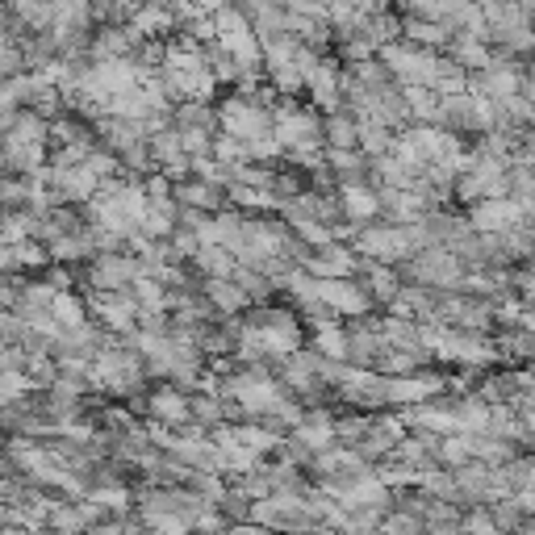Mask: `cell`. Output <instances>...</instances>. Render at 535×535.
<instances>
[{"label": "cell", "mask_w": 535, "mask_h": 535, "mask_svg": "<svg viewBox=\"0 0 535 535\" xmlns=\"http://www.w3.org/2000/svg\"><path fill=\"white\" fill-rule=\"evenodd\" d=\"M448 46H452V63L460 67V72H485V67L494 63L490 46L477 42V38H452Z\"/></svg>", "instance_id": "obj_4"}, {"label": "cell", "mask_w": 535, "mask_h": 535, "mask_svg": "<svg viewBox=\"0 0 535 535\" xmlns=\"http://www.w3.org/2000/svg\"><path fill=\"white\" fill-rule=\"evenodd\" d=\"M327 130H331V143H335V147H347V143H356V130H352V122L335 118Z\"/></svg>", "instance_id": "obj_7"}, {"label": "cell", "mask_w": 535, "mask_h": 535, "mask_svg": "<svg viewBox=\"0 0 535 535\" xmlns=\"http://www.w3.org/2000/svg\"><path fill=\"white\" fill-rule=\"evenodd\" d=\"M226 122H230V130H235L239 138H260V134H268V113H264V109H251V105H243V101L226 105Z\"/></svg>", "instance_id": "obj_5"}, {"label": "cell", "mask_w": 535, "mask_h": 535, "mask_svg": "<svg viewBox=\"0 0 535 535\" xmlns=\"http://www.w3.org/2000/svg\"><path fill=\"white\" fill-rule=\"evenodd\" d=\"M515 88H519V72L510 63H490L481 72V97L506 101V97H515Z\"/></svg>", "instance_id": "obj_3"}, {"label": "cell", "mask_w": 535, "mask_h": 535, "mask_svg": "<svg viewBox=\"0 0 535 535\" xmlns=\"http://www.w3.org/2000/svg\"><path fill=\"white\" fill-rule=\"evenodd\" d=\"M339 84H343V76H339V67L331 59H318L314 72L306 76V88L318 97V105H335L339 101Z\"/></svg>", "instance_id": "obj_2"}, {"label": "cell", "mask_w": 535, "mask_h": 535, "mask_svg": "<svg viewBox=\"0 0 535 535\" xmlns=\"http://www.w3.org/2000/svg\"><path fill=\"white\" fill-rule=\"evenodd\" d=\"M347 209H352L356 218H364V214H372V209H377V205H372V197H368V193L352 189V193H347Z\"/></svg>", "instance_id": "obj_8"}, {"label": "cell", "mask_w": 535, "mask_h": 535, "mask_svg": "<svg viewBox=\"0 0 535 535\" xmlns=\"http://www.w3.org/2000/svg\"><path fill=\"white\" fill-rule=\"evenodd\" d=\"M527 88H531V97H535V67H531V72H527Z\"/></svg>", "instance_id": "obj_10"}, {"label": "cell", "mask_w": 535, "mask_h": 535, "mask_svg": "<svg viewBox=\"0 0 535 535\" xmlns=\"http://www.w3.org/2000/svg\"><path fill=\"white\" fill-rule=\"evenodd\" d=\"M276 130H281V143H310L314 138V118H306V113H297V109H285L281 113V122H276Z\"/></svg>", "instance_id": "obj_6"}, {"label": "cell", "mask_w": 535, "mask_h": 535, "mask_svg": "<svg viewBox=\"0 0 535 535\" xmlns=\"http://www.w3.org/2000/svg\"><path fill=\"white\" fill-rule=\"evenodd\" d=\"M5 9H9V17H13L26 34L51 30V21H55V0H9Z\"/></svg>", "instance_id": "obj_1"}, {"label": "cell", "mask_w": 535, "mask_h": 535, "mask_svg": "<svg viewBox=\"0 0 535 535\" xmlns=\"http://www.w3.org/2000/svg\"><path fill=\"white\" fill-rule=\"evenodd\" d=\"M364 147L381 151V147H385V130H381V126H364Z\"/></svg>", "instance_id": "obj_9"}]
</instances>
